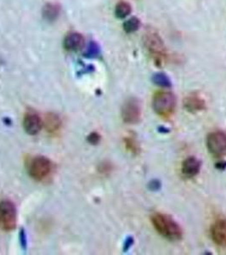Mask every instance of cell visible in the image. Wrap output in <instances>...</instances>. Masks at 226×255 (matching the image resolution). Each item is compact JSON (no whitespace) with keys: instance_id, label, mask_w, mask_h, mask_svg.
I'll list each match as a JSON object with an SVG mask.
<instances>
[{"instance_id":"cell-1","label":"cell","mask_w":226,"mask_h":255,"mask_svg":"<svg viewBox=\"0 0 226 255\" xmlns=\"http://www.w3.org/2000/svg\"><path fill=\"white\" fill-rule=\"evenodd\" d=\"M151 221L155 230L162 238L172 242L182 238V229L171 216L162 213H155L151 215Z\"/></svg>"},{"instance_id":"cell-2","label":"cell","mask_w":226,"mask_h":255,"mask_svg":"<svg viewBox=\"0 0 226 255\" xmlns=\"http://www.w3.org/2000/svg\"><path fill=\"white\" fill-rule=\"evenodd\" d=\"M144 46L152 61L157 66L165 63L168 57L165 44L156 30L148 28L143 37Z\"/></svg>"},{"instance_id":"cell-3","label":"cell","mask_w":226,"mask_h":255,"mask_svg":"<svg viewBox=\"0 0 226 255\" xmlns=\"http://www.w3.org/2000/svg\"><path fill=\"white\" fill-rule=\"evenodd\" d=\"M176 107V97L169 91H159L152 99V108L157 115L169 117L174 113Z\"/></svg>"},{"instance_id":"cell-4","label":"cell","mask_w":226,"mask_h":255,"mask_svg":"<svg viewBox=\"0 0 226 255\" xmlns=\"http://www.w3.org/2000/svg\"><path fill=\"white\" fill-rule=\"evenodd\" d=\"M28 169L30 175L34 180H43L51 174L52 162L44 156H37L32 158Z\"/></svg>"},{"instance_id":"cell-5","label":"cell","mask_w":226,"mask_h":255,"mask_svg":"<svg viewBox=\"0 0 226 255\" xmlns=\"http://www.w3.org/2000/svg\"><path fill=\"white\" fill-rule=\"evenodd\" d=\"M17 222V214L14 203L9 200L0 202V223L5 231L15 230Z\"/></svg>"},{"instance_id":"cell-6","label":"cell","mask_w":226,"mask_h":255,"mask_svg":"<svg viewBox=\"0 0 226 255\" xmlns=\"http://www.w3.org/2000/svg\"><path fill=\"white\" fill-rule=\"evenodd\" d=\"M207 147L209 152L215 157L226 155V133L224 131H215L207 137Z\"/></svg>"},{"instance_id":"cell-7","label":"cell","mask_w":226,"mask_h":255,"mask_svg":"<svg viewBox=\"0 0 226 255\" xmlns=\"http://www.w3.org/2000/svg\"><path fill=\"white\" fill-rule=\"evenodd\" d=\"M122 118L127 124H136L141 118V107L135 98L128 99L122 108Z\"/></svg>"},{"instance_id":"cell-8","label":"cell","mask_w":226,"mask_h":255,"mask_svg":"<svg viewBox=\"0 0 226 255\" xmlns=\"http://www.w3.org/2000/svg\"><path fill=\"white\" fill-rule=\"evenodd\" d=\"M211 238L219 246H226V219L215 221L211 227Z\"/></svg>"},{"instance_id":"cell-9","label":"cell","mask_w":226,"mask_h":255,"mask_svg":"<svg viewBox=\"0 0 226 255\" xmlns=\"http://www.w3.org/2000/svg\"><path fill=\"white\" fill-rule=\"evenodd\" d=\"M43 121L36 113H26L23 119L24 129L31 135H35L41 130Z\"/></svg>"},{"instance_id":"cell-10","label":"cell","mask_w":226,"mask_h":255,"mask_svg":"<svg viewBox=\"0 0 226 255\" xmlns=\"http://www.w3.org/2000/svg\"><path fill=\"white\" fill-rule=\"evenodd\" d=\"M63 45L68 51H79L85 45V38L79 32H69L65 37Z\"/></svg>"},{"instance_id":"cell-11","label":"cell","mask_w":226,"mask_h":255,"mask_svg":"<svg viewBox=\"0 0 226 255\" xmlns=\"http://www.w3.org/2000/svg\"><path fill=\"white\" fill-rule=\"evenodd\" d=\"M184 107L190 113H199L206 108V102L198 94H192L184 100Z\"/></svg>"},{"instance_id":"cell-12","label":"cell","mask_w":226,"mask_h":255,"mask_svg":"<svg viewBox=\"0 0 226 255\" xmlns=\"http://www.w3.org/2000/svg\"><path fill=\"white\" fill-rule=\"evenodd\" d=\"M201 169V162L197 157H189L184 160L181 167V171L185 176L192 178L199 174Z\"/></svg>"},{"instance_id":"cell-13","label":"cell","mask_w":226,"mask_h":255,"mask_svg":"<svg viewBox=\"0 0 226 255\" xmlns=\"http://www.w3.org/2000/svg\"><path fill=\"white\" fill-rule=\"evenodd\" d=\"M61 5L58 3L49 2L44 6L42 10V15L44 20L49 22H53L58 19L61 14Z\"/></svg>"},{"instance_id":"cell-14","label":"cell","mask_w":226,"mask_h":255,"mask_svg":"<svg viewBox=\"0 0 226 255\" xmlns=\"http://www.w3.org/2000/svg\"><path fill=\"white\" fill-rule=\"evenodd\" d=\"M43 125L49 133H55L61 128V120L58 115H56L55 113H48L45 116Z\"/></svg>"},{"instance_id":"cell-15","label":"cell","mask_w":226,"mask_h":255,"mask_svg":"<svg viewBox=\"0 0 226 255\" xmlns=\"http://www.w3.org/2000/svg\"><path fill=\"white\" fill-rule=\"evenodd\" d=\"M131 6L129 3L124 1L119 2L115 8V15L119 19H124L131 13Z\"/></svg>"},{"instance_id":"cell-16","label":"cell","mask_w":226,"mask_h":255,"mask_svg":"<svg viewBox=\"0 0 226 255\" xmlns=\"http://www.w3.org/2000/svg\"><path fill=\"white\" fill-rule=\"evenodd\" d=\"M140 26V21L137 17H131L123 23V29L127 33L136 32Z\"/></svg>"},{"instance_id":"cell-17","label":"cell","mask_w":226,"mask_h":255,"mask_svg":"<svg viewBox=\"0 0 226 255\" xmlns=\"http://www.w3.org/2000/svg\"><path fill=\"white\" fill-rule=\"evenodd\" d=\"M154 84L159 85L161 87H170L171 86V81L168 76L164 73H157L153 76Z\"/></svg>"},{"instance_id":"cell-18","label":"cell","mask_w":226,"mask_h":255,"mask_svg":"<svg viewBox=\"0 0 226 255\" xmlns=\"http://www.w3.org/2000/svg\"><path fill=\"white\" fill-rule=\"evenodd\" d=\"M125 145L128 150L133 153L138 154L139 151V144L137 142L136 139L133 137H127L125 139Z\"/></svg>"},{"instance_id":"cell-19","label":"cell","mask_w":226,"mask_h":255,"mask_svg":"<svg viewBox=\"0 0 226 255\" xmlns=\"http://www.w3.org/2000/svg\"><path fill=\"white\" fill-rule=\"evenodd\" d=\"M99 54H100V49L98 45L93 42L90 43L86 51V55L89 57H96Z\"/></svg>"},{"instance_id":"cell-20","label":"cell","mask_w":226,"mask_h":255,"mask_svg":"<svg viewBox=\"0 0 226 255\" xmlns=\"http://www.w3.org/2000/svg\"><path fill=\"white\" fill-rule=\"evenodd\" d=\"M89 140H90V142L92 143V144L98 143L99 140H100V135H99L98 133H93L89 136Z\"/></svg>"}]
</instances>
